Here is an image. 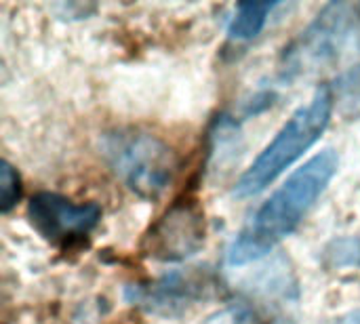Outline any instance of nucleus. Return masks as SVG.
<instances>
[{
	"label": "nucleus",
	"mask_w": 360,
	"mask_h": 324,
	"mask_svg": "<svg viewBox=\"0 0 360 324\" xmlns=\"http://www.w3.org/2000/svg\"><path fill=\"white\" fill-rule=\"evenodd\" d=\"M360 57V2H329L285 48V78L310 76Z\"/></svg>",
	"instance_id": "obj_3"
},
{
	"label": "nucleus",
	"mask_w": 360,
	"mask_h": 324,
	"mask_svg": "<svg viewBox=\"0 0 360 324\" xmlns=\"http://www.w3.org/2000/svg\"><path fill=\"white\" fill-rule=\"evenodd\" d=\"M27 219L44 240L65 242L91 234L101 219V209L95 202L76 205L61 194L38 192L27 202Z\"/></svg>",
	"instance_id": "obj_6"
},
{
	"label": "nucleus",
	"mask_w": 360,
	"mask_h": 324,
	"mask_svg": "<svg viewBox=\"0 0 360 324\" xmlns=\"http://www.w3.org/2000/svg\"><path fill=\"white\" fill-rule=\"evenodd\" d=\"M103 154L112 171L141 198H158L173 181L177 160L173 150L154 135L118 131L105 137Z\"/></svg>",
	"instance_id": "obj_4"
},
{
	"label": "nucleus",
	"mask_w": 360,
	"mask_h": 324,
	"mask_svg": "<svg viewBox=\"0 0 360 324\" xmlns=\"http://www.w3.org/2000/svg\"><path fill=\"white\" fill-rule=\"evenodd\" d=\"M205 215L192 200L173 205L146 236V253L160 261H184L205 245Z\"/></svg>",
	"instance_id": "obj_7"
},
{
	"label": "nucleus",
	"mask_w": 360,
	"mask_h": 324,
	"mask_svg": "<svg viewBox=\"0 0 360 324\" xmlns=\"http://www.w3.org/2000/svg\"><path fill=\"white\" fill-rule=\"evenodd\" d=\"M205 324H236V320H234L232 308L228 306V308H224L221 312L213 314V316H211V318H209Z\"/></svg>",
	"instance_id": "obj_11"
},
{
	"label": "nucleus",
	"mask_w": 360,
	"mask_h": 324,
	"mask_svg": "<svg viewBox=\"0 0 360 324\" xmlns=\"http://www.w3.org/2000/svg\"><path fill=\"white\" fill-rule=\"evenodd\" d=\"M342 84H344L346 93L356 95L360 99V65H356L350 74H346V76L342 78Z\"/></svg>",
	"instance_id": "obj_10"
},
{
	"label": "nucleus",
	"mask_w": 360,
	"mask_h": 324,
	"mask_svg": "<svg viewBox=\"0 0 360 324\" xmlns=\"http://www.w3.org/2000/svg\"><path fill=\"white\" fill-rule=\"evenodd\" d=\"M327 324H360V308L350 310L346 314H340V316L331 318Z\"/></svg>",
	"instance_id": "obj_12"
},
{
	"label": "nucleus",
	"mask_w": 360,
	"mask_h": 324,
	"mask_svg": "<svg viewBox=\"0 0 360 324\" xmlns=\"http://www.w3.org/2000/svg\"><path fill=\"white\" fill-rule=\"evenodd\" d=\"M278 2H240L228 23V36L232 40H253L266 27L272 11Z\"/></svg>",
	"instance_id": "obj_8"
},
{
	"label": "nucleus",
	"mask_w": 360,
	"mask_h": 324,
	"mask_svg": "<svg viewBox=\"0 0 360 324\" xmlns=\"http://www.w3.org/2000/svg\"><path fill=\"white\" fill-rule=\"evenodd\" d=\"M215 289L213 274L205 268L175 270L148 285H129L124 299L148 314L175 318L186 314Z\"/></svg>",
	"instance_id": "obj_5"
},
{
	"label": "nucleus",
	"mask_w": 360,
	"mask_h": 324,
	"mask_svg": "<svg viewBox=\"0 0 360 324\" xmlns=\"http://www.w3.org/2000/svg\"><path fill=\"white\" fill-rule=\"evenodd\" d=\"M335 93L329 84H321L308 103L300 105L283 124L276 137L264 148L255 162L243 173L234 186V196L251 198L274 183L293 162H297L325 133L331 122Z\"/></svg>",
	"instance_id": "obj_2"
},
{
	"label": "nucleus",
	"mask_w": 360,
	"mask_h": 324,
	"mask_svg": "<svg viewBox=\"0 0 360 324\" xmlns=\"http://www.w3.org/2000/svg\"><path fill=\"white\" fill-rule=\"evenodd\" d=\"M21 198V177L17 169L2 160L0 162V213H11Z\"/></svg>",
	"instance_id": "obj_9"
},
{
	"label": "nucleus",
	"mask_w": 360,
	"mask_h": 324,
	"mask_svg": "<svg viewBox=\"0 0 360 324\" xmlns=\"http://www.w3.org/2000/svg\"><path fill=\"white\" fill-rule=\"evenodd\" d=\"M340 167L335 150L327 148L300 167L249 219L228 249L230 266L264 259L291 236L316 200L323 196Z\"/></svg>",
	"instance_id": "obj_1"
}]
</instances>
